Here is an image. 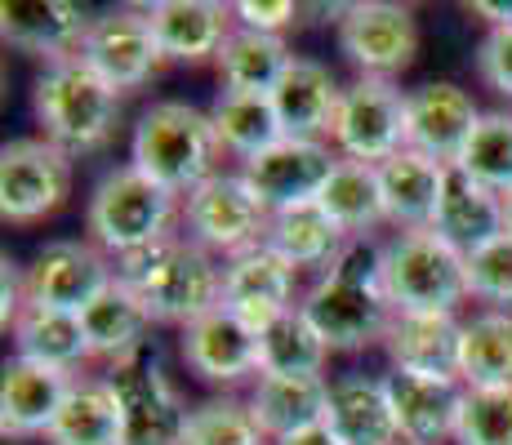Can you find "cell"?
<instances>
[{
  "label": "cell",
  "mask_w": 512,
  "mask_h": 445,
  "mask_svg": "<svg viewBox=\"0 0 512 445\" xmlns=\"http://www.w3.org/2000/svg\"><path fill=\"white\" fill-rule=\"evenodd\" d=\"M299 308L330 343V352H366L370 343H383L392 321V303L383 290V245H374L370 236H348Z\"/></svg>",
  "instance_id": "cell-1"
},
{
  "label": "cell",
  "mask_w": 512,
  "mask_h": 445,
  "mask_svg": "<svg viewBox=\"0 0 512 445\" xmlns=\"http://www.w3.org/2000/svg\"><path fill=\"white\" fill-rule=\"evenodd\" d=\"M116 281L130 285L147 303L156 325H179L187 330L192 321L210 316L223 303V267L214 263L210 250H201L187 236H165L156 245L130 250L112 259Z\"/></svg>",
  "instance_id": "cell-2"
},
{
  "label": "cell",
  "mask_w": 512,
  "mask_h": 445,
  "mask_svg": "<svg viewBox=\"0 0 512 445\" xmlns=\"http://www.w3.org/2000/svg\"><path fill=\"white\" fill-rule=\"evenodd\" d=\"M121 89H112L98 72L72 58L54 63L36 76L32 85V112L41 125V138L63 147L67 156H94L116 138L121 125Z\"/></svg>",
  "instance_id": "cell-3"
},
{
  "label": "cell",
  "mask_w": 512,
  "mask_h": 445,
  "mask_svg": "<svg viewBox=\"0 0 512 445\" xmlns=\"http://www.w3.org/2000/svg\"><path fill=\"white\" fill-rule=\"evenodd\" d=\"M219 134H214L210 112L183 103V98H161L139 116L130 138V165L170 187L174 196H187L214 178L219 161Z\"/></svg>",
  "instance_id": "cell-4"
},
{
  "label": "cell",
  "mask_w": 512,
  "mask_h": 445,
  "mask_svg": "<svg viewBox=\"0 0 512 445\" xmlns=\"http://www.w3.org/2000/svg\"><path fill=\"white\" fill-rule=\"evenodd\" d=\"M174 219H183V196H174L170 187H161L134 165L107 170L85 205V232L112 259L174 236Z\"/></svg>",
  "instance_id": "cell-5"
},
{
  "label": "cell",
  "mask_w": 512,
  "mask_h": 445,
  "mask_svg": "<svg viewBox=\"0 0 512 445\" xmlns=\"http://www.w3.org/2000/svg\"><path fill=\"white\" fill-rule=\"evenodd\" d=\"M383 290L392 312H459L468 299V263L437 232H397L383 245Z\"/></svg>",
  "instance_id": "cell-6"
},
{
  "label": "cell",
  "mask_w": 512,
  "mask_h": 445,
  "mask_svg": "<svg viewBox=\"0 0 512 445\" xmlns=\"http://www.w3.org/2000/svg\"><path fill=\"white\" fill-rule=\"evenodd\" d=\"M272 210L259 201L245 174H214L196 192L183 196V232L210 254H236L254 250L268 241Z\"/></svg>",
  "instance_id": "cell-7"
},
{
  "label": "cell",
  "mask_w": 512,
  "mask_h": 445,
  "mask_svg": "<svg viewBox=\"0 0 512 445\" xmlns=\"http://www.w3.org/2000/svg\"><path fill=\"white\" fill-rule=\"evenodd\" d=\"M406 103L410 94L397 81L357 76L339 98L330 143L343 161L383 165L397 152H406Z\"/></svg>",
  "instance_id": "cell-8"
},
{
  "label": "cell",
  "mask_w": 512,
  "mask_h": 445,
  "mask_svg": "<svg viewBox=\"0 0 512 445\" xmlns=\"http://www.w3.org/2000/svg\"><path fill=\"white\" fill-rule=\"evenodd\" d=\"M112 281H116L112 254L98 250L90 236L85 241L58 236V241H45L32 254V263L23 267V299H27V308L81 316Z\"/></svg>",
  "instance_id": "cell-9"
},
{
  "label": "cell",
  "mask_w": 512,
  "mask_h": 445,
  "mask_svg": "<svg viewBox=\"0 0 512 445\" xmlns=\"http://www.w3.org/2000/svg\"><path fill=\"white\" fill-rule=\"evenodd\" d=\"M72 196V156L49 138H14L0 147V219L41 223Z\"/></svg>",
  "instance_id": "cell-10"
},
{
  "label": "cell",
  "mask_w": 512,
  "mask_h": 445,
  "mask_svg": "<svg viewBox=\"0 0 512 445\" xmlns=\"http://www.w3.org/2000/svg\"><path fill=\"white\" fill-rule=\"evenodd\" d=\"M339 49L361 76L397 81L419 54L415 9L392 0H357L339 9Z\"/></svg>",
  "instance_id": "cell-11"
},
{
  "label": "cell",
  "mask_w": 512,
  "mask_h": 445,
  "mask_svg": "<svg viewBox=\"0 0 512 445\" xmlns=\"http://www.w3.org/2000/svg\"><path fill=\"white\" fill-rule=\"evenodd\" d=\"M81 63L103 76L112 89H121V94L143 89L165 63L161 41H156L152 23H147V9H107V14H94L81 45Z\"/></svg>",
  "instance_id": "cell-12"
},
{
  "label": "cell",
  "mask_w": 512,
  "mask_h": 445,
  "mask_svg": "<svg viewBox=\"0 0 512 445\" xmlns=\"http://www.w3.org/2000/svg\"><path fill=\"white\" fill-rule=\"evenodd\" d=\"M116 392V405H121V423H125V445H183L187 432V401L179 397L170 379H165L161 365H116V370L103 374Z\"/></svg>",
  "instance_id": "cell-13"
},
{
  "label": "cell",
  "mask_w": 512,
  "mask_h": 445,
  "mask_svg": "<svg viewBox=\"0 0 512 445\" xmlns=\"http://www.w3.org/2000/svg\"><path fill=\"white\" fill-rule=\"evenodd\" d=\"M334 165H339V152H334L330 143L281 138L268 152L241 161V174H245V183L259 192V201L277 214V210H294V205L317 201Z\"/></svg>",
  "instance_id": "cell-14"
},
{
  "label": "cell",
  "mask_w": 512,
  "mask_h": 445,
  "mask_svg": "<svg viewBox=\"0 0 512 445\" xmlns=\"http://www.w3.org/2000/svg\"><path fill=\"white\" fill-rule=\"evenodd\" d=\"M294 294H299V272H294L277 250L254 245V250L236 254V259H228V267H223V303L219 308H228L236 321H245L254 334H259V330H268L277 316L299 308Z\"/></svg>",
  "instance_id": "cell-15"
},
{
  "label": "cell",
  "mask_w": 512,
  "mask_h": 445,
  "mask_svg": "<svg viewBox=\"0 0 512 445\" xmlns=\"http://www.w3.org/2000/svg\"><path fill=\"white\" fill-rule=\"evenodd\" d=\"M481 107L472 103L468 89L455 81H428L410 89L406 103V147L419 156H432L441 165H455L464 156L472 130L481 121Z\"/></svg>",
  "instance_id": "cell-16"
},
{
  "label": "cell",
  "mask_w": 512,
  "mask_h": 445,
  "mask_svg": "<svg viewBox=\"0 0 512 445\" xmlns=\"http://www.w3.org/2000/svg\"><path fill=\"white\" fill-rule=\"evenodd\" d=\"M179 352L187 370L214 388H236L245 379H259V334L245 321H236L228 308H214L210 316L187 325Z\"/></svg>",
  "instance_id": "cell-17"
},
{
  "label": "cell",
  "mask_w": 512,
  "mask_h": 445,
  "mask_svg": "<svg viewBox=\"0 0 512 445\" xmlns=\"http://www.w3.org/2000/svg\"><path fill=\"white\" fill-rule=\"evenodd\" d=\"M392 414H397V432L410 445H446L455 441L459 414H464V379H432V374H406L388 370L383 374Z\"/></svg>",
  "instance_id": "cell-18"
},
{
  "label": "cell",
  "mask_w": 512,
  "mask_h": 445,
  "mask_svg": "<svg viewBox=\"0 0 512 445\" xmlns=\"http://www.w3.org/2000/svg\"><path fill=\"white\" fill-rule=\"evenodd\" d=\"M90 23H94L90 9L67 5V0H5L0 5V36H5V45L45 58V67L81 58Z\"/></svg>",
  "instance_id": "cell-19"
},
{
  "label": "cell",
  "mask_w": 512,
  "mask_h": 445,
  "mask_svg": "<svg viewBox=\"0 0 512 445\" xmlns=\"http://www.w3.org/2000/svg\"><path fill=\"white\" fill-rule=\"evenodd\" d=\"M165 63H219L223 45L236 32V5L219 0H156L147 5Z\"/></svg>",
  "instance_id": "cell-20"
},
{
  "label": "cell",
  "mask_w": 512,
  "mask_h": 445,
  "mask_svg": "<svg viewBox=\"0 0 512 445\" xmlns=\"http://www.w3.org/2000/svg\"><path fill=\"white\" fill-rule=\"evenodd\" d=\"M383 352H388L392 370L459 379L464 321L455 312H392L388 330H383Z\"/></svg>",
  "instance_id": "cell-21"
},
{
  "label": "cell",
  "mask_w": 512,
  "mask_h": 445,
  "mask_svg": "<svg viewBox=\"0 0 512 445\" xmlns=\"http://www.w3.org/2000/svg\"><path fill=\"white\" fill-rule=\"evenodd\" d=\"M72 383V374L23 361V356L5 361V370H0V432L9 441L49 437Z\"/></svg>",
  "instance_id": "cell-22"
},
{
  "label": "cell",
  "mask_w": 512,
  "mask_h": 445,
  "mask_svg": "<svg viewBox=\"0 0 512 445\" xmlns=\"http://www.w3.org/2000/svg\"><path fill=\"white\" fill-rule=\"evenodd\" d=\"M268 98H272V107H277V121H281L285 138L330 143L343 89L326 63H317V58H290V67H285V76Z\"/></svg>",
  "instance_id": "cell-23"
},
{
  "label": "cell",
  "mask_w": 512,
  "mask_h": 445,
  "mask_svg": "<svg viewBox=\"0 0 512 445\" xmlns=\"http://www.w3.org/2000/svg\"><path fill=\"white\" fill-rule=\"evenodd\" d=\"M81 325H85V339H90V356L103 361L107 370L116 365H134L152 334V312L130 285L112 281L103 294L81 312Z\"/></svg>",
  "instance_id": "cell-24"
},
{
  "label": "cell",
  "mask_w": 512,
  "mask_h": 445,
  "mask_svg": "<svg viewBox=\"0 0 512 445\" xmlns=\"http://www.w3.org/2000/svg\"><path fill=\"white\" fill-rule=\"evenodd\" d=\"M432 232L455 245L459 254H472L477 245H486L490 236L508 232L504 196L490 192L486 183H477V178L464 174L459 165H450L446 183H441V205H437V219H432Z\"/></svg>",
  "instance_id": "cell-25"
},
{
  "label": "cell",
  "mask_w": 512,
  "mask_h": 445,
  "mask_svg": "<svg viewBox=\"0 0 512 445\" xmlns=\"http://www.w3.org/2000/svg\"><path fill=\"white\" fill-rule=\"evenodd\" d=\"M326 428L339 445H397V414H392L388 388L383 379H366V374H343L330 383L326 401Z\"/></svg>",
  "instance_id": "cell-26"
},
{
  "label": "cell",
  "mask_w": 512,
  "mask_h": 445,
  "mask_svg": "<svg viewBox=\"0 0 512 445\" xmlns=\"http://www.w3.org/2000/svg\"><path fill=\"white\" fill-rule=\"evenodd\" d=\"M250 410L259 419V428L268 432V441L277 445L294 432H308L326 423V401L330 383L321 379H299V374H259L250 383Z\"/></svg>",
  "instance_id": "cell-27"
},
{
  "label": "cell",
  "mask_w": 512,
  "mask_h": 445,
  "mask_svg": "<svg viewBox=\"0 0 512 445\" xmlns=\"http://www.w3.org/2000/svg\"><path fill=\"white\" fill-rule=\"evenodd\" d=\"M450 165L432 161L419 152H397L392 161L379 165V187H383V214L401 232H428L441 205V183H446Z\"/></svg>",
  "instance_id": "cell-28"
},
{
  "label": "cell",
  "mask_w": 512,
  "mask_h": 445,
  "mask_svg": "<svg viewBox=\"0 0 512 445\" xmlns=\"http://www.w3.org/2000/svg\"><path fill=\"white\" fill-rule=\"evenodd\" d=\"M14 356L49 370H63L72 379H81L85 361L90 356V339H85V325L76 312H49V308H23V316L14 321Z\"/></svg>",
  "instance_id": "cell-29"
},
{
  "label": "cell",
  "mask_w": 512,
  "mask_h": 445,
  "mask_svg": "<svg viewBox=\"0 0 512 445\" xmlns=\"http://www.w3.org/2000/svg\"><path fill=\"white\" fill-rule=\"evenodd\" d=\"M45 441L49 445H125V423H121V405H116L112 383L81 374L72 383V392H67Z\"/></svg>",
  "instance_id": "cell-30"
},
{
  "label": "cell",
  "mask_w": 512,
  "mask_h": 445,
  "mask_svg": "<svg viewBox=\"0 0 512 445\" xmlns=\"http://www.w3.org/2000/svg\"><path fill=\"white\" fill-rule=\"evenodd\" d=\"M343 227L330 219L326 210H321L317 201L308 205H294V210H277L268 223V250H277L285 263L299 272V267H326L334 263V254L343 250Z\"/></svg>",
  "instance_id": "cell-31"
},
{
  "label": "cell",
  "mask_w": 512,
  "mask_h": 445,
  "mask_svg": "<svg viewBox=\"0 0 512 445\" xmlns=\"http://www.w3.org/2000/svg\"><path fill=\"white\" fill-rule=\"evenodd\" d=\"M210 121L214 134H219V147L241 161L268 152L272 143H281V121L277 107H272L268 94H241V89H219L210 103Z\"/></svg>",
  "instance_id": "cell-32"
},
{
  "label": "cell",
  "mask_w": 512,
  "mask_h": 445,
  "mask_svg": "<svg viewBox=\"0 0 512 445\" xmlns=\"http://www.w3.org/2000/svg\"><path fill=\"white\" fill-rule=\"evenodd\" d=\"M317 205L343 227V236H370L379 223H388L383 214V187H379V165L343 161L330 170L326 187H321Z\"/></svg>",
  "instance_id": "cell-33"
},
{
  "label": "cell",
  "mask_w": 512,
  "mask_h": 445,
  "mask_svg": "<svg viewBox=\"0 0 512 445\" xmlns=\"http://www.w3.org/2000/svg\"><path fill=\"white\" fill-rule=\"evenodd\" d=\"M290 45L281 36H268V32H250V27L236 23V32L228 36L219 54V81L223 89H241V94H272L277 81L290 67Z\"/></svg>",
  "instance_id": "cell-34"
},
{
  "label": "cell",
  "mask_w": 512,
  "mask_h": 445,
  "mask_svg": "<svg viewBox=\"0 0 512 445\" xmlns=\"http://www.w3.org/2000/svg\"><path fill=\"white\" fill-rule=\"evenodd\" d=\"M330 361V343L317 334V325L290 308L285 316L259 330V374H299V379H321Z\"/></svg>",
  "instance_id": "cell-35"
},
{
  "label": "cell",
  "mask_w": 512,
  "mask_h": 445,
  "mask_svg": "<svg viewBox=\"0 0 512 445\" xmlns=\"http://www.w3.org/2000/svg\"><path fill=\"white\" fill-rule=\"evenodd\" d=\"M464 388H512V312H477L464 321V352H459Z\"/></svg>",
  "instance_id": "cell-36"
},
{
  "label": "cell",
  "mask_w": 512,
  "mask_h": 445,
  "mask_svg": "<svg viewBox=\"0 0 512 445\" xmlns=\"http://www.w3.org/2000/svg\"><path fill=\"white\" fill-rule=\"evenodd\" d=\"M183 445H272V441H268V432L259 428V419H254L250 401L223 392V397L192 405Z\"/></svg>",
  "instance_id": "cell-37"
},
{
  "label": "cell",
  "mask_w": 512,
  "mask_h": 445,
  "mask_svg": "<svg viewBox=\"0 0 512 445\" xmlns=\"http://www.w3.org/2000/svg\"><path fill=\"white\" fill-rule=\"evenodd\" d=\"M459 170L472 174L477 183H486L490 192L508 196L512 192V112H486L472 130Z\"/></svg>",
  "instance_id": "cell-38"
},
{
  "label": "cell",
  "mask_w": 512,
  "mask_h": 445,
  "mask_svg": "<svg viewBox=\"0 0 512 445\" xmlns=\"http://www.w3.org/2000/svg\"><path fill=\"white\" fill-rule=\"evenodd\" d=\"M464 263H468V299L490 303L495 312H512V232L490 236L486 245L464 254Z\"/></svg>",
  "instance_id": "cell-39"
},
{
  "label": "cell",
  "mask_w": 512,
  "mask_h": 445,
  "mask_svg": "<svg viewBox=\"0 0 512 445\" xmlns=\"http://www.w3.org/2000/svg\"><path fill=\"white\" fill-rule=\"evenodd\" d=\"M455 445H512V388H468Z\"/></svg>",
  "instance_id": "cell-40"
},
{
  "label": "cell",
  "mask_w": 512,
  "mask_h": 445,
  "mask_svg": "<svg viewBox=\"0 0 512 445\" xmlns=\"http://www.w3.org/2000/svg\"><path fill=\"white\" fill-rule=\"evenodd\" d=\"M477 76L512 103V27H490L477 45Z\"/></svg>",
  "instance_id": "cell-41"
},
{
  "label": "cell",
  "mask_w": 512,
  "mask_h": 445,
  "mask_svg": "<svg viewBox=\"0 0 512 445\" xmlns=\"http://www.w3.org/2000/svg\"><path fill=\"white\" fill-rule=\"evenodd\" d=\"M294 18H299V5H294V0H241V5H236V23L250 27V32L281 36Z\"/></svg>",
  "instance_id": "cell-42"
},
{
  "label": "cell",
  "mask_w": 512,
  "mask_h": 445,
  "mask_svg": "<svg viewBox=\"0 0 512 445\" xmlns=\"http://www.w3.org/2000/svg\"><path fill=\"white\" fill-rule=\"evenodd\" d=\"M277 445H339L334 441V432L321 423V428H308V432H294V437H285V441H277Z\"/></svg>",
  "instance_id": "cell-43"
},
{
  "label": "cell",
  "mask_w": 512,
  "mask_h": 445,
  "mask_svg": "<svg viewBox=\"0 0 512 445\" xmlns=\"http://www.w3.org/2000/svg\"><path fill=\"white\" fill-rule=\"evenodd\" d=\"M504 223H508V232H512V192L504 196Z\"/></svg>",
  "instance_id": "cell-44"
},
{
  "label": "cell",
  "mask_w": 512,
  "mask_h": 445,
  "mask_svg": "<svg viewBox=\"0 0 512 445\" xmlns=\"http://www.w3.org/2000/svg\"><path fill=\"white\" fill-rule=\"evenodd\" d=\"M397 445H410V441H397Z\"/></svg>",
  "instance_id": "cell-45"
}]
</instances>
